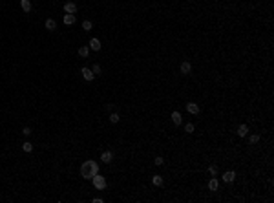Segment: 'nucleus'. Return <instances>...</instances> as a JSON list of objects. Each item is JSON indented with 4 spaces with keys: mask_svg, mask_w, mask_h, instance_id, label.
I'll use <instances>...</instances> for the list:
<instances>
[{
    "mask_svg": "<svg viewBox=\"0 0 274 203\" xmlns=\"http://www.w3.org/2000/svg\"><path fill=\"white\" fill-rule=\"evenodd\" d=\"M95 174H99V165L95 161H91V159H88V161H84L82 167H80V176L84 179H91Z\"/></svg>",
    "mask_w": 274,
    "mask_h": 203,
    "instance_id": "1",
    "label": "nucleus"
},
{
    "mask_svg": "<svg viewBox=\"0 0 274 203\" xmlns=\"http://www.w3.org/2000/svg\"><path fill=\"white\" fill-rule=\"evenodd\" d=\"M91 181H93V187H95L97 190H104V188H106V179H104L101 174H95L91 178Z\"/></svg>",
    "mask_w": 274,
    "mask_h": 203,
    "instance_id": "2",
    "label": "nucleus"
},
{
    "mask_svg": "<svg viewBox=\"0 0 274 203\" xmlns=\"http://www.w3.org/2000/svg\"><path fill=\"white\" fill-rule=\"evenodd\" d=\"M101 161L106 163V165L112 163V161H113V152H112V150H104V152L101 154Z\"/></svg>",
    "mask_w": 274,
    "mask_h": 203,
    "instance_id": "3",
    "label": "nucleus"
},
{
    "mask_svg": "<svg viewBox=\"0 0 274 203\" xmlns=\"http://www.w3.org/2000/svg\"><path fill=\"white\" fill-rule=\"evenodd\" d=\"M179 70H181L183 75H188V73L192 71V64L188 62V60H183V62H181V66H179Z\"/></svg>",
    "mask_w": 274,
    "mask_h": 203,
    "instance_id": "4",
    "label": "nucleus"
},
{
    "mask_svg": "<svg viewBox=\"0 0 274 203\" xmlns=\"http://www.w3.org/2000/svg\"><path fill=\"white\" fill-rule=\"evenodd\" d=\"M221 178H223L225 183H232V181L236 179V172H234V170H227V172L221 176Z\"/></svg>",
    "mask_w": 274,
    "mask_h": 203,
    "instance_id": "5",
    "label": "nucleus"
},
{
    "mask_svg": "<svg viewBox=\"0 0 274 203\" xmlns=\"http://www.w3.org/2000/svg\"><path fill=\"white\" fill-rule=\"evenodd\" d=\"M80 73H82V77L86 79L88 82H91L93 79H95V75H93V71H91L90 68H82V70H80Z\"/></svg>",
    "mask_w": 274,
    "mask_h": 203,
    "instance_id": "6",
    "label": "nucleus"
},
{
    "mask_svg": "<svg viewBox=\"0 0 274 203\" xmlns=\"http://www.w3.org/2000/svg\"><path fill=\"white\" fill-rule=\"evenodd\" d=\"M64 11L75 15V13H77V4H75V2H66V4H64Z\"/></svg>",
    "mask_w": 274,
    "mask_h": 203,
    "instance_id": "7",
    "label": "nucleus"
},
{
    "mask_svg": "<svg viewBox=\"0 0 274 203\" xmlns=\"http://www.w3.org/2000/svg\"><path fill=\"white\" fill-rule=\"evenodd\" d=\"M186 112L188 114H199V104L197 103H186Z\"/></svg>",
    "mask_w": 274,
    "mask_h": 203,
    "instance_id": "8",
    "label": "nucleus"
},
{
    "mask_svg": "<svg viewBox=\"0 0 274 203\" xmlns=\"http://www.w3.org/2000/svg\"><path fill=\"white\" fill-rule=\"evenodd\" d=\"M90 49L99 51V49H101V40H99V39H91V40H90Z\"/></svg>",
    "mask_w": 274,
    "mask_h": 203,
    "instance_id": "9",
    "label": "nucleus"
},
{
    "mask_svg": "<svg viewBox=\"0 0 274 203\" xmlns=\"http://www.w3.org/2000/svg\"><path fill=\"white\" fill-rule=\"evenodd\" d=\"M20 7H22L24 13H29L31 11V2L29 0H20Z\"/></svg>",
    "mask_w": 274,
    "mask_h": 203,
    "instance_id": "10",
    "label": "nucleus"
},
{
    "mask_svg": "<svg viewBox=\"0 0 274 203\" xmlns=\"http://www.w3.org/2000/svg\"><path fill=\"white\" fill-rule=\"evenodd\" d=\"M247 134H249V126H247V124H239V126H238V135H239V137H245Z\"/></svg>",
    "mask_w": 274,
    "mask_h": 203,
    "instance_id": "11",
    "label": "nucleus"
},
{
    "mask_svg": "<svg viewBox=\"0 0 274 203\" xmlns=\"http://www.w3.org/2000/svg\"><path fill=\"white\" fill-rule=\"evenodd\" d=\"M46 29H48V31H55V29H57V22H55L53 18H48V20H46Z\"/></svg>",
    "mask_w": 274,
    "mask_h": 203,
    "instance_id": "12",
    "label": "nucleus"
},
{
    "mask_svg": "<svg viewBox=\"0 0 274 203\" xmlns=\"http://www.w3.org/2000/svg\"><path fill=\"white\" fill-rule=\"evenodd\" d=\"M64 24H66V26H71V24H75V15H71V13H66V15H64Z\"/></svg>",
    "mask_w": 274,
    "mask_h": 203,
    "instance_id": "13",
    "label": "nucleus"
},
{
    "mask_svg": "<svg viewBox=\"0 0 274 203\" xmlns=\"http://www.w3.org/2000/svg\"><path fill=\"white\" fill-rule=\"evenodd\" d=\"M172 121H174V124H175V126H177V124H181V123H183L181 114H179V112H174V114H172Z\"/></svg>",
    "mask_w": 274,
    "mask_h": 203,
    "instance_id": "14",
    "label": "nucleus"
},
{
    "mask_svg": "<svg viewBox=\"0 0 274 203\" xmlns=\"http://www.w3.org/2000/svg\"><path fill=\"white\" fill-rule=\"evenodd\" d=\"M79 55H80L82 59H86V57L90 55V46H82V48H79Z\"/></svg>",
    "mask_w": 274,
    "mask_h": 203,
    "instance_id": "15",
    "label": "nucleus"
},
{
    "mask_svg": "<svg viewBox=\"0 0 274 203\" xmlns=\"http://www.w3.org/2000/svg\"><path fill=\"white\" fill-rule=\"evenodd\" d=\"M217 187H219V183H217L216 178H212V179L208 181V188H210V190H217Z\"/></svg>",
    "mask_w": 274,
    "mask_h": 203,
    "instance_id": "16",
    "label": "nucleus"
},
{
    "mask_svg": "<svg viewBox=\"0 0 274 203\" xmlns=\"http://www.w3.org/2000/svg\"><path fill=\"white\" fill-rule=\"evenodd\" d=\"M152 183H154L155 187H161V185H163V178H161V176H154V178H152Z\"/></svg>",
    "mask_w": 274,
    "mask_h": 203,
    "instance_id": "17",
    "label": "nucleus"
},
{
    "mask_svg": "<svg viewBox=\"0 0 274 203\" xmlns=\"http://www.w3.org/2000/svg\"><path fill=\"white\" fill-rule=\"evenodd\" d=\"M258 141H260V135H258V134H252V135H249V143H250V145H256Z\"/></svg>",
    "mask_w": 274,
    "mask_h": 203,
    "instance_id": "18",
    "label": "nucleus"
},
{
    "mask_svg": "<svg viewBox=\"0 0 274 203\" xmlns=\"http://www.w3.org/2000/svg\"><path fill=\"white\" fill-rule=\"evenodd\" d=\"M119 119H121V117H119L117 112H113V114L110 115V123H113V124H115V123H119Z\"/></svg>",
    "mask_w": 274,
    "mask_h": 203,
    "instance_id": "19",
    "label": "nucleus"
},
{
    "mask_svg": "<svg viewBox=\"0 0 274 203\" xmlns=\"http://www.w3.org/2000/svg\"><path fill=\"white\" fill-rule=\"evenodd\" d=\"M22 150H24V152H31V150H33V145H31L29 141H26V143L22 145Z\"/></svg>",
    "mask_w": 274,
    "mask_h": 203,
    "instance_id": "20",
    "label": "nucleus"
},
{
    "mask_svg": "<svg viewBox=\"0 0 274 203\" xmlns=\"http://www.w3.org/2000/svg\"><path fill=\"white\" fill-rule=\"evenodd\" d=\"M91 71H93V75H101V66H99V64H93V66H91Z\"/></svg>",
    "mask_w": 274,
    "mask_h": 203,
    "instance_id": "21",
    "label": "nucleus"
},
{
    "mask_svg": "<svg viewBox=\"0 0 274 203\" xmlns=\"http://www.w3.org/2000/svg\"><path fill=\"white\" fill-rule=\"evenodd\" d=\"M91 26H93V24L90 22V20H84V22H82V29H86V31H90Z\"/></svg>",
    "mask_w": 274,
    "mask_h": 203,
    "instance_id": "22",
    "label": "nucleus"
},
{
    "mask_svg": "<svg viewBox=\"0 0 274 203\" xmlns=\"http://www.w3.org/2000/svg\"><path fill=\"white\" fill-rule=\"evenodd\" d=\"M185 132H188V134H192V132H194V124H192V123H188V124H185Z\"/></svg>",
    "mask_w": 274,
    "mask_h": 203,
    "instance_id": "23",
    "label": "nucleus"
},
{
    "mask_svg": "<svg viewBox=\"0 0 274 203\" xmlns=\"http://www.w3.org/2000/svg\"><path fill=\"white\" fill-rule=\"evenodd\" d=\"M208 174H210V176H216V174H217V168H216L214 165H210V167H208Z\"/></svg>",
    "mask_w": 274,
    "mask_h": 203,
    "instance_id": "24",
    "label": "nucleus"
},
{
    "mask_svg": "<svg viewBox=\"0 0 274 203\" xmlns=\"http://www.w3.org/2000/svg\"><path fill=\"white\" fill-rule=\"evenodd\" d=\"M154 163H155L157 167H161V165H163L165 161H163V157H155V159H154Z\"/></svg>",
    "mask_w": 274,
    "mask_h": 203,
    "instance_id": "25",
    "label": "nucleus"
},
{
    "mask_svg": "<svg viewBox=\"0 0 274 203\" xmlns=\"http://www.w3.org/2000/svg\"><path fill=\"white\" fill-rule=\"evenodd\" d=\"M22 134H24V135H31V128H29V126L22 128Z\"/></svg>",
    "mask_w": 274,
    "mask_h": 203,
    "instance_id": "26",
    "label": "nucleus"
}]
</instances>
